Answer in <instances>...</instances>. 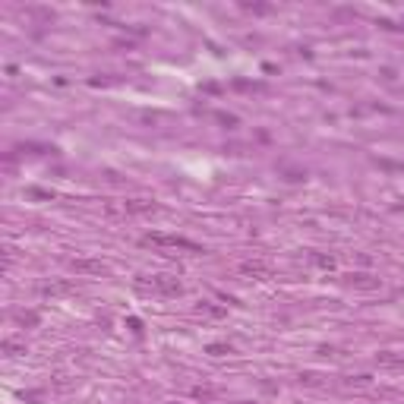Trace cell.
<instances>
[{"label": "cell", "mask_w": 404, "mask_h": 404, "mask_svg": "<svg viewBox=\"0 0 404 404\" xmlns=\"http://www.w3.org/2000/svg\"><path fill=\"white\" fill-rule=\"evenodd\" d=\"M139 291H155V294H164V297H177L183 287L174 275H155L152 281H136Z\"/></svg>", "instance_id": "obj_1"}, {"label": "cell", "mask_w": 404, "mask_h": 404, "mask_svg": "<svg viewBox=\"0 0 404 404\" xmlns=\"http://www.w3.org/2000/svg\"><path fill=\"white\" fill-rule=\"evenodd\" d=\"M142 243H155V247H183V250H193V253H202L196 243H190V240H183V237H164V234H149Z\"/></svg>", "instance_id": "obj_2"}, {"label": "cell", "mask_w": 404, "mask_h": 404, "mask_svg": "<svg viewBox=\"0 0 404 404\" xmlns=\"http://www.w3.org/2000/svg\"><path fill=\"white\" fill-rule=\"evenodd\" d=\"M240 275H247V278H268L272 265L262 262V259H247V262H240Z\"/></svg>", "instance_id": "obj_3"}, {"label": "cell", "mask_w": 404, "mask_h": 404, "mask_svg": "<svg viewBox=\"0 0 404 404\" xmlns=\"http://www.w3.org/2000/svg\"><path fill=\"white\" fill-rule=\"evenodd\" d=\"M348 284L351 287H363V291H373V287H379V281L373 275H363V272H357V275H348Z\"/></svg>", "instance_id": "obj_4"}, {"label": "cell", "mask_w": 404, "mask_h": 404, "mask_svg": "<svg viewBox=\"0 0 404 404\" xmlns=\"http://www.w3.org/2000/svg\"><path fill=\"white\" fill-rule=\"evenodd\" d=\"M155 206L152 202H146V199H129V202H123V212L126 215H142V212H152Z\"/></svg>", "instance_id": "obj_5"}, {"label": "cell", "mask_w": 404, "mask_h": 404, "mask_svg": "<svg viewBox=\"0 0 404 404\" xmlns=\"http://www.w3.org/2000/svg\"><path fill=\"white\" fill-rule=\"evenodd\" d=\"M73 268H76V272H89V275H101V272H105V265L95 262V259H76Z\"/></svg>", "instance_id": "obj_6"}, {"label": "cell", "mask_w": 404, "mask_h": 404, "mask_svg": "<svg viewBox=\"0 0 404 404\" xmlns=\"http://www.w3.org/2000/svg\"><path fill=\"white\" fill-rule=\"evenodd\" d=\"M73 291V284L70 281H57V284H45L41 287V294H70Z\"/></svg>", "instance_id": "obj_7"}, {"label": "cell", "mask_w": 404, "mask_h": 404, "mask_svg": "<svg viewBox=\"0 0 404 404\" xmlns=\"http://www.w3.org/2000/svg\"><path fill=\"white\" fill-rule=\"evenodd\" d=\"M379 363H388V366H401V363H404V357H395L392 351H385V354H379Z\"/></svg>", "instance_id": "obj_8"}, {"label": "cell", "mask_w": 404, "mask_h": 404, "mask_svg": "<svg viewBox=\"0 0 404 404\" xmlns=\"http://www.w3.org/2000/svg\"><path fill=\"white\" fill-rule=\"evenodd\" d=\"M199 313H206V316H224V307H215V303H199Z\"/></svg>", "instance_id": "obj_9"}, {"label": "cell", "mask_w": 404, "mask_h": 404, "mask_svg": "<svg viewBox=\"0 0 404 404\" xmlns=\"http://www.w3.org/2000/svg\"><path fill=\"white\" fill-rule=\"evenodd\" d=\"M313 262H316V265H322V268H331V265H335V259H331V256H319V253H313Z\"/></svg>", "instance_id": "obj_10"}, {"label": "cell", "mask_w": 404, "mask_h": 404, "mask_svg": "<svg viewBox=\"0 0 404 404\" xmlns=\"http://www.w3.org/2000/svg\"><path fill=\"white\" fill-rule=\"evenodd\" d=\"M209 354H212V357H224V354H230V344H212Z\"/></svg>", "instance_id": "obj_11"}, {"label": "cell", "mask_w": 404, "mask_h": 404, "mask_svg": "<svg viewBox=\"0 0 404 404\" xmlns=\"http://www.w3.org/2000/svg\"><path fill=\"white\" fill-rule=\"evenodd\" d=\"M4 351H7L10 357H16V354H22L25 348H19V344H13V341H4Z\"/></svg>", "instance_id": "obj_12"}, {"label": "cell", "mask_w": 404, "mask_h": 404, "mask_svg": "<svg viewBox=\"0 0 404 404\" xmlns=\"http://www.w3.org/2000/svg\"><path fill=\"white\" fill-rule=\"evenodd\" d=\"M16 319H19L22 325H25V322H28V325H35V322H38V316H35V313H19Z\"/></svg>", "instance_id": "obj_13"}]
</instances>
